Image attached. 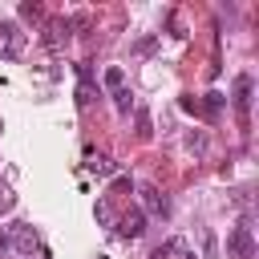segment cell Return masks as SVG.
I'll list each match as a JSON object with an SVG mask.
<instances>
[{
    "label": "cell",
    "mask_w": 259,
    "mask_h": 259,
    "mask_svg": "<svg viewBox=\"0 0 259 259\" xmlns=\"http://www.w3.org/2000/svg\"><path fill=\"white\" fill-rule=\"evenodd\" d=\"M186 146H190L194 154H202V150H206V138H202V134H190V138H186Z\"/></svg>",
    "instance_id": "18"
},
{
    "label": "cell",
    "mask_w": 259,
    "mask_h": 259,
    "mask_svg": "<svg viewBox=\"0 0 259 259\" xmlns=\"http://www.w3.org/2000/svg\"><path fill=\"white\" fill-rule=\"evenodd\" d=\"M130 186H134V182H130V178H125V174H117V178H113V190H117V194H125V190H130Z\"/></svg>",
    "instance_id": "20"
},
{
    "label": "cell",
    "mask_w": 259,
    "mask_h": 259,
    "mask_svg": "<svg viewBox=\"0 0 259 259\" xmlns=\"http://www.w3.org/2000/svg\"><path fill=\"white\" fill-rule=\"evenodd\" d=\"M251 93H255L251 73H239V77H235V93H231V101H235V113H239L243 125H247V117H251Z\"/></svg>",
    "instance_id": "3"
},
{
    "label": "cell",
    "mask_w": 259,
    "mask_h": 259,
    "mask_svg": "<svg viewBox=\"0 0 259 259\" xmlns=\"http://www.w3.org/2000/svg\"><path fill=\"white\" fill-rule=\"evenodd\" d=\"M12 202H16L12 194H0V214H4V210H12Z\"/></svg>",
    "instance_id": "21"
},
{
    "label": "cell",
    "mask_w": 259,
    "mask_h": 259,
    "mask_svg": "<svg viewBox=\"0 0 259 259\" xmlns=\"http://www.w3.org/2000/svg\"><path fill=\"white\" fill-rule=\"evenodd\" d=\"M186 247H182V239H166L162 247H154V255L150 259H170V255H182Z\"/></svg>",
    "instance_id": "11"
},
{
    "label": "cell",
    "mask_w": 259,
    "mask_h": 259,
    "mask_svg": "<svg viewBox=\"0 0 259 259\" xmlns=\"http://www.w3.org/2000/svg\"><path fill=\"white\" fill-rule=\"evenodd\" d=\"M186 113H194V117H202V109H198V97H190V93H182V101H178Z\"/></svg>",
    "instance_id": "16"
},
{
    "label": "cell",
    "mask_w": 259,
    "mask_h": 259,
    "mask_svg": "<svg viewBox=\"0 0 259 259\" xmlns=\"http://www.w3.org/2000/svg\"><path fill=\"white\" fill-rule=\"evenodd\" d=\"M227 259H255V235H251V223H235V231L227 235Z\"/></svg>",
    "instance_id": "2"
},
{
    "label": "cell",
    "mask_w": 259,
    "mask_h": 259,
    "mask_svg": "<svg viewBox=\"0 0 259 259\" xmlns=\"http://www.w3.org/2000/svg\"><path fill=\"white\" fill-rule=\"evenodd\" d=\"M138 138H150V113L138 109Z\"/></svg>",
    "instance_id": "17"
},
{
    "label": "cell",
    "mask_w": 259,
    "mask_h": 259,
    "mask_svg": "<svg viewBox=\"0 0 259 259\" xmlns=\"http://www.w3.org/2000/svg\"><path fill=\"white\" fill-rule=\"evenodd\" d=\"M182 259H194V255H190V251H182Z\"/></svg>",
    "instance_id": "22"
},
{
    "label": "cell",
    "mask_w": 259,
    "mask_h": 259,
    "mask_svg": "<svg viewBox=\"0 0 259 259\" xmlns=\"http://www.w3.org/2000/svg\"><path fill=\"white\" fill-rule=\"evenodd\" d=\"M121 239H138L142 231H146V210H138V206H130L121 219H117V227H113Z\"/></svg>",
    "instance_id": "6"
},
{
    "label": "cell",
    "mask_w": 259,
    "mask_h": 259,
    "mask_svg": "<svg viewBox=\"0 0 259 259\" xmlns=\"http://www.w3.org/2000/svg\"><path fill=\"white\" fill-rule=\"evenodd\" d=\"M89 170H93V174H101V178H113V174H117V166H113L109 158H101V154H97V158L89 154Z\"/></svg>",
    "instance_id": "10"
},
{
    "label": "cell",
    "mask_w": 259,
    "mask_h": 259,
    "mask_svg": "<svg viewBox=\"0 0 259 259\" xmlns=\"http://www.w3.org/2000/svg\"><path fill=\"white\" fill-rule=\"evenodd\" d=\"M36 247H40V243H36V231H32L28 223H12V227H8V251H12L16 259H32Z\"/></svg>",
    "instance_id": "1"
},
{
    "label": "cell",
    "mask_w": 259,
    "mask_h": 259,
    "mask_svg": "<svg viewBox=\"0 0 259 259\" xmlns=\"http://www.w3.org/2000/svg\"><path fill=\"white\" fill-rule=\"evenodd\" d=\"M69 20L61 16V20H45V32H40V45L49 49V53H61L65 49V40H69Z\"/></svg>",
    "instance_id": "4"
},
{
    "label": "cell",
    "mask_w": 259,
    "mask_h": 259,
    "mask_svg": "<svg viewBox=\"0 0 259 259\" xmlns=\"http://www.w3.org/2000/svg\"><path fill=\"white\" fill-rule=\"evenodd\" d=\"M20 45H24V36H20L16 20H0V49H4V57H16Z\"/></svg>",
    "instance_id": "7"
},
{
    "label": "cell",
    "mask_w": 259,
    "mask_h": 259,
    "mask_svg": "<svg viewBox=\"0 0 259 259\" xmlns=\"http://www.w3.org/2000/svg\"><path fill=\"white\" fill-rule=\"evenodd\" d=\"M154 45H158V40H154V36H142V40H138V45H134V49H138V53H154Z\"/></svg>",
    "instance_id": "19"
},
{
    "label": "cell",
    "mask_w": 259,
    "mask_h": 259,
    "mask_svg": "<svg viewBox=\"0 0 259 259\" xmlns=\"http://www.w3.org/2000/svg\"><path fill=\"white\" fill-rule=\"evenodd\" d=\"M142 202H146L150 214H170V202H166V194L158 186H142Z\"/></svg>",
    "instance_id": "8"
},
{
    "label": "cell",
    "mask_w": 259,
    "mask_h": 259,
    "mask_svg": "<svg viewBox=\"0 0 259 259\" xmlns=\"http://www.w3.org/2000/svg\"><path fill=\"white\" fill-rule=\"evenodd\" d=\"M223 105H227V97H223V93H214V89H210V93H206V97L198 101V109H202V117H214V113H219Z\"/></svg>",
    "instance_id": "9"
},
{
    "label": "cell",
    "mask_w": 259,
    "mask_h": 259,
    "mask_svg": "<svg viewBox=\"0 0 259 259\" xmlns=\"http://www.w3.org/2000/svg\"><path fill=\"white\" fill-rule=\"evenodd\" d=\"M105 89H113V93L125 89V73H121V65H109V69H105Z\"/></svg>",
    "instance_id": "12"
},
{
    "label": "cell",
    "mask_w": 259,
    "mask_h": 259,
    "mask_svg": "<svg viewBox=\"0 0 259 259\" xmlns=\"http://www.w3.org/2000/svg\"><path fill=\"white\" fill-rule=\"evenodd\" d=\"M93 219H97V223H101V227H113V223H117V219H113V210H109V202H105V198H97V206H93Z\"/></svg>",
    "instance_id": "13"
},
{
    "label": "cell",
    "mask_w": 259,
    "mask_h": 259,
    "mask_svg": "<svg viewBox=\"0 0 259 259\" xmlns=\"http://www.w3.org/2000/svg\"><path fill=\"white\" fill-rule=\"evenodd\" d=\"M77 73H81V81H77V105H93V101L101 97V89H97V81H93V69L81 61Z\"/></svg>",
    "instance_id": "5"
},
{
    "label": "cell",
    "mask_w": 259,
    "mask_h": 259,
    "mask_svg": "<svg viewBox=\"0 0 259 259\" xmlns=\"http://www.w3.org/2000/svg\"><path fill=\"white\" fill-rule=\"evenodd\" d=\"M113 97H117V109H121V113H130V105H134V93H130V89H117Z\"/></svg>",
    "instance_id": "15"
},
{
    "label": "cell",
    "mask_w": 259,
    "mask_h": 259,
    "mask_svg": "<svg viewBox=\"0 0 259 259\" xmlns=\"http://www.w3.org/2000/svg\"><path fill=\"white\" fill-rule=\"evenodd\" d=\"M20 16H24V20H40V4H36V0H24V4H20Z\"/></svg>",
    "instance_id": "14"
}]
</instances>
